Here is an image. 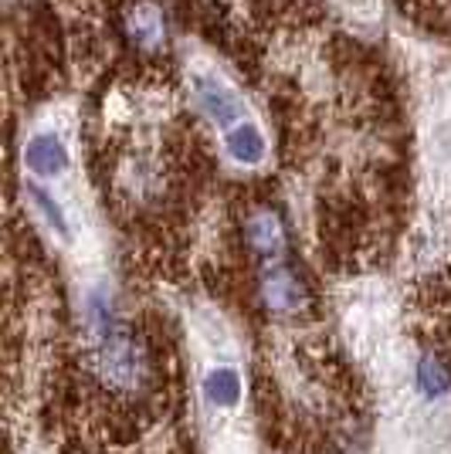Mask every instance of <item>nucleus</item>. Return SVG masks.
Wrapping results in <instances>:
<instances>
[{"label": "nucleus", "instance_id": "obj_8", "mask_svg": "<svg viewBox=\"0 0 451 454\" xmlns=\"http://www.w3.org/2000/svg\"><path fill=\"white\" fill-rule=\"evenodd\" d=\"M204 397L214 407H234L241 400V377L231 366H218L204 377Z\"/></svg>", "mask_w": 451, "mask_h": 454}, {"label": "nucleus", "instance_id": "obj_3", "mask_svg": "<svg viewBox=\"0 0 451 454\" xmlns=\"http://www.w3.org/2000/svg\"><path fill=\"white\" fill-rule=\"evenodd\" d=\"M262 302L272 316H296L305 302V285L296 275V268L285 262H268L262 271Z\"/></svg>", "mask_w": 451, "mask_h": 454}, {"label": "nucleus", "instance_id": "obj_2", "mask_svg": "<svg viewBox=\"0 0 451 454\" xmlns=\"http://www.w3.org/2000/svg\"><path fill=\"white\" fill-rule=\"evenodd\" d=\"M123 35L139 51H160L170 38L167 11L156 0H132L123 7Z\"/></svg>", "mask_w": 451, "mask_h": 454}, {"label": "nucleus", "instance_id": "obj_5", "mask_svg": "<svg viewBox=\"0 0 451 454\" xmlns=\"http://www.w3.org/2000/svg\"><path fill=\"white\" fill-rule=\"evenodd\" d=\"M245 241H248V247H251V254H258L265 265H268V262H282L285 245H289V241H285L282 217L272 207L251 210L245 221Z\"/></svg>", "mask_w": 451, "mask_h": 454}, {"label": "nucleus", "instance_id": "obj_9", "mask_svg": "<svg viewBox=\"0 0 451 454\" xmlns=\"http://www.w3.org/2000/svg\"><path fill=\"white\" fill-rule=\"evenodd\" d=\"M417 383H421V390L428 394V397H445L451 390V373L448 366L438 360V356H421L417 363Z\"/></svg>", "mask_w": 451, "mask_h": 454}, {"label": "nucleus", "instance_id": "obj_7", "mask_svg": "<svg viewBox=\"0 0 451 454\" xmlns=\"http://www.w3.org/2000/svg\"><path fill=\"white\" fill-rule=\"evenodd\" d=\"M225 146L231 153V160L241 163V167H258L265 160V153H268V143H265L262 129L255 122H238L234 129H227Z\"/></svg>", "mask_w": 451, "mask_h": 454}, {"label": "nucleus", "instance_id": "obj_6", "mask_svg": "<svg viewBox=\"0 0 451 454\" xmlns=\"http://www.w3.org/2000/svg\"><path fill=\"white\" fill-rule=\"evenodd\" d=\"M24 167L38 176H58L61 170H68V150L51 133L31 136L24 146Z\"/></svg>", "mask_w": 451, "mask_h": 454}, {"label": "nucleus", "instance_id": "obj_4", "mask_svg": "<svg viewBox=\"0 0 451 454\" xmlns=\"http://www.w3.org/2000/svg\"><path fill=\"white\" fill-rule=\"evenodd\" d=\"M190 89H194L197 109L221 129H234L238 122H245V102L231 92L225 82H218L214 75H194Z\"/></svg>", "mask_w": 451, "mask_h": 454}, {"label": "nucleus", "instance_id": "obj_10", "mask_svg": "<svg viewBox=\"0 0 451 454\" xmlns=\"http://www.w3.org/2000/svg\"><path fill=\"white\" fill-rule=\"evenodd\" d=\"M28 197H31V204L41 210V217L48 221V227L58 231L61 238H68V217H65V210L51 200V193H44V190H38V187H28Z\"/></svg>", "mask_w": 451, "mask_h": 454}, {"label": "nucleus", "instance_id": "obj_1", "mask_svg": "<svg viewBox=\"0 0 451 454\" xmlns=\"http://www.w3.org/2000/svg\"><path fill=\"white\" fill-rule=\"evenodd\" d=\"M95 370L106 387H113L119 394H136L146 387L150 377V360L143 342L136 340L126 322L115 316L102 329H95Z\"/></svg>", "mask_w": 451, "mask_h": 454}]
</instances>
